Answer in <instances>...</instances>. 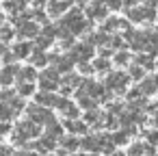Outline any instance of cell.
Returning a JSON list of instances; mask_svg holds the SVG:
<instances>
[{
    "mask_svg": "<svg viewBox=\"0 0 158 156\" xmlns=\"http://www.w3.org/2000/svg\"><path fill=\"white\" fill-rule=\"evenodd\" d=\"M39 126H41V124H37V121H33V119L18 121L15 128H13V134H11L13 145H24V147H28L26 143H28L31 139L41 137V128H39Z\"/></svg>",
    "mask_w": 158,
    "mask_h": 156,
    "instance_id": "cell-1",
    "label": "cell"
},
{
    "mask_svg": "<svg viewBox=\"0 0 158 156\" xmlns=\"http://www.w3.org/2000/svg\"><path fill=\"white\" fill-rule=\"evenodd\" d=\"M91 22H93V20H85V15H82V11H80V9H72V11H67V13H65V18H63L59 24L67 26L74 35H85V33H89Z\"/></svg>",
    "mask_w": 158,
    "mask_h": 156,
    "instance_id": "cell-2",
    "label": "cell"
},
{
    "mask_svg": "<svg viewBox=\"0 0 158 156\" xmlns=\"http://www.w3.org/2000/svg\"><path fill=\"white\" fill-rule=\"evenodd\" d=\"M130 80L132 78L126 72H108L106 78H104V85H106V89L110 93H117L119 95V93H126V87H128Z\"/></svg>",
    "mask_w": 158,
    "mask_h": 156,
    "instance_id": "cell-3",
    "label": "cell"
},
{
    "mask_svg": "<svg viewBox=\"0 0 158 156\" xmlns=\"http://www.w3.org/2000/svg\"><path fill=\"white\" fill-rule=\"evenodd\" d=\"M126 15L130 22H154L156 20V7L154 5H143V7H128L126 9Z\"/></svg>",
    "mask_w": 158,
    "mask_h": 156,
    "instance_id": "cell-4",
    "label": "cell"
},
{
    "mask_svg": "<svg viewBox=\"0 0 158 156\" xmlns=\"http://www.w3.org/2000/svg\"><path fill=\"white\" fill-rule=\"evenodd\" d=\"M26 117L28 119H33V121H37V124H50L52 119H54V115H52V111L48 108V106H44V104H39V102H35V104H28L26 106Z\"/></svg>",
    "mask_w": 158,
    "mask_h": 156,
    "instance_id": "cell-5",
    "label": "cell"
},
{
    "mask_svg": "<svg viewBox=\"0 0 158 156\" xmlns=\"http://www.w3.org/2000/svg\"><path fill=\"white\" fill-rule=\"evenodd\" d=\"M37 80H39V87H41L44 91H56V89L61 87V72H59L56 67L44 70Z\"/></svg>",
    "mask_w": 158,
    "mask_h": 156,
    "instance_id": "cell-6",
    "label": "cell"
},
{
    "mask_svg": "<svg viewBox=\"0 0 158 156\" xmlns=\"http://www.w3.org/2000/svg\"><path fill=\"white\" fill-rule=\"evenodd\" d=\"M93 44H89V41H82V44H74L72 48H69V54H72V59L76 61V63H85V61H91L93 59Z\"/></svg>",
    "mask_w": 158,
    "mask_h": 156,
    "instance_id": "cell-7",
    "label": "cell"
},
{
    "mask_svg": "<svg viewBox=\"0 0 158 156\" xmlns=\"http://www.w3.org/2000/svg\"><path fill=\"white\" fill-rule=\"evenodd\" d=\"M85 11H87V18L93 22H104L108 18V7H106L104 0H91Z\"/></svg>",
    "mask_w": 158,
    "mask_h": 156,
    "instance_id": "cell-8",
    "label": "cell"
},
{
    "mask_svg": "<svg viewBox=\"0 0 158 156\" xmlns=\"http://www.w3.org/2000/svg\"><path fill=\"white\" fill-rule=\"evenodd\" d=\"M15 33H18L20 39H35L41 31H39L35 20H22V22L15 24Z\"/></svg>",
    "mask_w": 158,
    "mask_h": 156,
    "instance_id": "cell-9",
    "label": "cell"
},
{
    "mask_svg": "<svg viewBox=\"0 0 158 156\" xmlns=\"http://www.w3.org/2000/svg\"><path fill=\"white\" fill-rule=\"evenodd\" d=\"M50 63L61 74H69L74 70V65H76V61L72 59V54H50Z\"/></svg>",
    "mask_w": 158,
    "mask_h": 156,
    "instance_id": "cell-10",
    "label": "cell"
},
{
    "mask_svg": "<svg viewBox=\"0 0 158 156\" xmlns=\"http://www.w3.org/2000/svg\"><path fill=\"white\" fill-rule=\"evenodd\" d=\"M56 141H59L56 137H52V134H48V132H46L44 137H37V139H35V143H33V145H28V147L37 150L39 154H50V152L56 147Z\"/></svg>",
    "mask_w": 158,
    "mask_h": 156,
    "instance_id": "cell-11",
    "label": "cell"
},
{
    "mask_svg": "<svg viewBox=\"0 0 158 156\" xmlns=\"http://www.w3.org/2000/svg\"><path fill=\"white\" fill-rule=\"evenodd\" d=\"M72 2H74V0H50V2L46 5V11H48L50 18H61L63 13L69 11Z\"/></svg>",
    "mask_w": 158,
    "mask_h": 156,
    "instance_id": "cell-12",
    "label": "cell"
},
{
    "mask_svg": "<svg viewBox=\"0 0 158 156\" xmlns=\"http://www.w3.org/2000/svg\"><path fill=\"white\" fill-rule=\"evenodd\" d=\"M20 70H22V67H18V65H13V63H7L5 67H0V87H9V85L18 78Z\"/></svg>",
    "mask_w": 158,
    "mask_h": 156,
    "instance_id": "cell-13",
    "label": "cell"
},
{
    "mask_svg": "<svg viewBox=\"0 0 158 156\" xmlns=\"http://www.w3.org/2000/svg\"><path fill=\"white\" fill-rule=\"evenodd\" d=\"M63 126H65V130L69 134H87L89 132V124L85 119H80V117L78 119H65Z\"/></svg>",
    "mask_w": 158,
    "mask_h": 156,
    "instance_id": "cell-14",
    "label": "cell"
},
{
    "mask_svg": "<svg viewBox=\"0 0 158 156\" xmlns=\"http://www.w3.org/2000/svg\"><path fill=\"white\" fill-rule=\"evenodd\" d=\"M80 147L85 152H102V134H85Z\"/></svg>",
    "mask_w": 158,
    "mask_h": 156,
    "instance_id": "cell-15",
    "label": "cell"
},
{
    "mask_svg": "<svg viewBox=\"0 0 158 156\" xmlns=\"http://www.w3.org/2000/svg\"><path fill=\"white\" fill-rule=\"evenodd\" d=\"M102 28L106 31V33H115V31H128L130 28V24L126 22V20H119V18H106L104 20V24H102Z\"/></svg>",
    "mask_w": 158,
    "mask_h": 156,
    "instance_id": "cell-16",
    "label": "cell"
},
{
    "mask_svg": "<svg viewBox=\"0 0 158 156\" xmlns=\"http://www.w3.org/2000/svg\"><path fill=\"white\" fill-rule=\"evenodd\" d=\"M35 100L39 102V104H44V106H48V108H56V102H59V95L54 93V91H39V93H35Z\"/></svg>",
    "mask_w": 158,
    "mask_h": 156,
    "instance_id": "cell-17",
    "label": "cell"
},
{
    "mask_svg": "<svg viewBox=\"0 0 158 156\" xmlns=\"http://www.w3.org/2000/svg\"><path fill=\"white\" fill-rule=\"evenodd\" d=\"M85 121L89 124V126H102V124H106V113H102V111H98V108H91V111H85Z\"/></svg>",
    "mask_w": 158,
    "mask_h": 156,
    "instance_id": "cell-18",
    "label": "cell"
},
{
    "mask_svg": "<svg viewBox=\"0 0 158 156\" xmlns=\"http://www.w3.org/2000/svg\"><path fill=\"white\" fill-rule=\"evenodd\" d=\"M28 61H31V65H35V67H46V65L50 63V54H46V50H41V48H35L33 54L28 57Z\"/></svg>",
    "mask_w": 158,
    "mask_h": 156,
    "instance_id": "cell-19",
    "label": "cell"
},
{
    "mask_svg": "<svg viewBox=\"0 0 158 156\" xmlns=\"http://www.w3.org/2000/svg\"><path fill=\"white\" fill-rule=\"evenodd\" d=\"M33 50H35V46H33L31 41H18V44L13 46L15 59H28V57L33 54Z\"/></svg>",
    "mask_w": 158,
    "mask_h": 156,
    "instance_id": "cell-20",
    "label": "cell"
},
{
    "mask_svg": "<svg viewBox=\"0 0 158 156\" xmlns=\"http://www.w3.org/2000/svg\"><path fill=\"white\" fill-rule=\"evenodd\" d=\"M139 87H141V91H143L145 95L158 93V80H156V76H145V78L139 82Z\"/></svg>",
    "mask_w": 158,
    "mask_h": 156,
    "instance_id": "cell-21",
    "label": "cell"
},
{
    "mask_svg": "<svg viewBox=\"0 0 158 156\" xmlns=\"http://www.w3.org/2000/svg\"><path fill=\"white\" fill-rule=\"evenodd\" d=\"M18 113H20V111H18L13 104L0 100V119H2V121H11V119H15V117H18Z\"/></svg>",
    "mask_w": 158,
    "mask_h": 156,
    "instance_id": "cell-22",
    "label": "cell"
},
{
    "mask_svg": "<svg viewBox=\"0 0 158 156\" xmlns=\"http://www.w3.org/2000/svg\"><path fill=\"white\" fill-rule=\"evenodd\" d=\"M39 78V74L35 72V65H28V67H22L20 74H18V82H35Z\"/></svg>",
    "mask_w": 158,
    "mask_h": 156,
    "instance_id": "cell-23",
    "label": "cell"
},
{
    "mask_svg": "<svg viewBox=\"0 0 158 156\" xmlns=\"http://www.w3.org/2000/svg\"><path fill=\"white\" fill-rule=\"evenodd\" d=\"M136 63L143 65L145 70H154V67H156V54H152V52H141V54L136 57Z\"/></svg>",
    "mask_w": 158,
    "mask_h": 156,
    "instance_id": "cell-24",
    "label": "cell"
},
{
    "mask_svg": "<svg viewBox=\"0 0 158 156\" xmlns=\"http://www.w3.org/2000/svg\"><path fill=\"white\" fill-rule=\"evenodd\" d=\"M128 74H130V78H132V80L141 82V80L145 78V67H143V65H139V63L134 61V63H130V65H128Z\"/></svg>",
    "mask_w": 158,
    "mask_h": 156,
    "instance_id": "cell-25",
    "label": "cell"
},
{
    "mask_svg": "<svg viewBox=\"0 0 158 156\" xmlns=\"http://www.w3.org/2000/svg\"><path fill=\"white\" fill-rule=\"evenodd\" d=\"M78 98V106L85 108V111H91V108H98V100L89 93H82V95H76Z\"/></svg>",
    "mask_w": 158,
    "mask_h": 156,
    "instance_id": "cell-26",
    "label": "cell"
},
{
    "mask_svg": "<svg viewBox=\"0 0 158 156\" xmlns=\"http://www.w3.org/2000/svg\"><path fill=\"white\" fill-rule=\"evenodd\" d=\"M61 145L67 150V152H72V154H76V150L80 147V141L76 139V134H69V137H61Z\"/></svg>",
    "mask_w": 158,
    "mask_h": 156,
    "instance_id": "cell-27",
    "label": "cell"
},
{
    "mask_svg": "<svg viewBox=\"0 0 158 156\" xmlns=\"http://www.w3.org/2000/svg\"><path fill=\"white\" fill-rule=\"evenodd\" d=\"M61 113H63L65 119H78V117H80V106H76L74 102H67Z\"/></svg>",
    "mask_w": 158,
    "mask_h": 156,
    "instance_id": "cell-28",
    "label": "cell"
},
{
    "mask_svg": "<svg viewBox=\"0 0 158 156\" xmlns=\"http://www.w3.org/2000/svg\"><path fill=\"white\" fill-rule=\"evenodd\" d=\"M63 128H65V126H63V124H59L56 119H52L50 124H46V132H48V134H52V137H56L59 141H61V137H63Z\"/></svg>",
    "mask_w": 158,
    "mask_h": 156,
    "instance_id": "cell-29",
    "label": "cell"
},
{
    "mask_svg": "<svg viewBox=\"0 0 158 156\" xmlns=\"http://www.w3.org/2000/svg\"><path fill=\"white\" fill-rule=\"evenodd\" d=\"M52 41H54V37H50V35H46V33H39V35L35 37V48L46 50V48L52 46Z\"/></svg>",
    "mask_w": 158,
    "mask_h": 156,
    "instance_id": "cell-30",
    "label": "cell"
},
{
    "mask_svg": "<svg viewBox=\"0 0 158 156\" xmlns=\"http://www.w3.org/2000/svg\"><path fill=\"white\" fill-rule=\"evenodd\" d=\"M113 61H115L119 67H126V65H130V63H132V57H130V52H126V50H119V52H115Z\"/></svg>",
    "mask_w": 158,
    "mask_h": 156,
    "instance_id": "cell-31",
    "label": "cell"
},
{
    "mask_svg": "<svg viewBox=\"0 0 158 156\" xmlns=\"http://www.w3.org/2000/svg\"><path fill=\"white\" fill-rule=\"evenodd\" d=\"M93 67H95V72L108 74V72H110V61H108L106 57H98V59H93Z\"/></svg>",
    "mask_w": 158,
    "mask_h": 156,
    "instance_id": "cell-32",
    "label": "cell"
},
{
    "mask_svg": "<svg viewBox=\"0 0 158 156\" xmlns=\"http://www.w3.org/2000/svg\"><path fill=\"white\" fill-rule=\"evenodd\" d=\"M143 154H147V143H130L128 156H143Z\"/></svg>",
    "mask_w": 158,
    "mask_h": 156,
    "instance_id": "cell-33",
    "label": "cell"
},
{
    "mask_svg": "<svg viewBox=\"0 0 158 156\" xmlns=\"http://www.w3.org/2000/svg\"><path fill=\"white\" fill-rule=\"evenodd\" d=\"M80 82H82V78L80 76H76V74H67V76H63L61 78V85H65V87H80Z\"/></svg>",
    "mask_w": 158,
    "mask_h": 156,
    "instance_id": "cell-34",
    "label": "cell"
},
{
    "mask_svg": "<svg viewBox=\"0 0 158 156\" xmlns=\"http://www.w3.org/2000/svg\"><path fill=\"white\" fill-rule=\"evenodd\" d=\"M18 93L22 98H28V95L35 93V85L33 82H18Z\"/></svg>",
    "mask_w": 158,
    "mask_h": 156,
    "instance_id": "cell-35",
    "label": "cell"
},
{
    "mask_svg": "<svg viewBox=\"0 0 158 156\" xmlns=\"http://www.w3.org/2000/svg\"><path fill=\"white\" fill-rule=\"evenodd\" d=\"M15 35H18V33H15V28H11V26H5V24L0 26V41H5V44H7V41H11Z\"/></svg>",
    "mask_w": 158,
    "mask_h": 156,
    "instance_id": "cell-36",
    "label": "cell"
},
{
    "mask_svg": "<svg viewBox=\"0 0 158 156\" xmlns=\"http://www.w3.org/2000/svg\"><path fill=\"white\" fill-rule=\"evenodd\" d=\"M126 46H128V39H126V37L113 35V39H110V48H113V50H123Z\"/></svg>",
    "mask_w": 158,
    "mask_h": 156,
    "instance_id": "cell-37",
    "label": "cell"
},
{
    "mask_svg": "<svg viewBox=\"0 0 158 156\" xmlns=\"http://www.w3.org/2000/svg\"><path fill=\"white\" fill-rule=\"evenodd\" d=\"M128 139H130V132L123 128V130H119V132H113V141L117 143V145H123V143H128Z\"/></svg>",
    "mask_w": 158,
    "mask_h": 156,
    "instance_id": "cell-38",
    "label": "cell"
},
{
    "mask_svg": "<svg viewBox=\"0 0 158 156\" xmlns=\"http://www.w3.org/2000/svg\"><path fill=\"white\" fill-rule=\"evenodd\" d=\"M9 134H13L11 121H0V139H5V137H9Z\"/></svg>",
    "mask_w": 158,
    "mask_h": 156,
    "instance_id": "cell-39",
    "label": "cell"
},
{
    "mask_svg": "<svg viewBox=\"0 0 158 156\" xmlns=\"http://www.w3.org/2000/svg\"><path fill=\"white\" fill-rule=\"evenodd\" d=\"M143 134H145L147 143H152V145L158 143V128H156V130H143Z\"/></svg>",
    "mask_w": 158,
    "mask_h": 156,
    "instance_id": "cell-40",
    "label": "cell"
},
{
    "mask_svg": "<svg viewBox=\"0 0 158 156\" xmlns=\"http://www.w3.org/2000/svg\"><path fill=\"white\" fill-rule=\"evenodd\" d=\"M46 18H50L48 11H41V9H35V11H33V20H35V22H44V24H46Z\"/></svg>",
    "mask_w": 158,
    "mask_h": 156,
    "instance_id": "cell-41",
    "label": "cell"
},
{
    "mask_svg": "<svg viewBox=\"0 0 158 156\" xmlns=\"http://www.w3.org/2000/svg\"><path fill=\"white\" fill-rule=\"evenodd\" d=\"M78 70H80V74H87V76H91V74L95 72V67H93V65H89V61L78 63Z\"/></svg>",
    "mask_w": 158,
    "mask_h": 156,
    "instance_id": "cell-42",
    "label": "cell"
},
{
    "mask_svg": "<svg viewBox=\"0 0 158 156\" xmlns=\"http://www.w3.org/2000/svg\"><path fill=\"white\" fill-rule=\"evenodd\" d=\"M143 95H145V93L141 91V87H134V89L128 91V100H130V102H134V100H139V98H143Z\"/></svg>",
    "mask_w": 158,
    "mask_h": 156,
    "instance_id": "cell-43",
    "label": "cell"
},
{
    "mask_svg": "<svg viewBox=\"0 0 158 156\" xmlns=\"http://www.w3.org/2000/svg\"><path fill=\"white\" fill-rule=\"evenodd\" d=\"M104 2H106V7L113 9V11H119V9L123 7V0H104Z\"/></svg>",
    "mask_w": 158,
    "mask_h": 156,
    "instance_id": "cell-44",
    "label": "cell"
},
{
    "mask_svg": "<svg viewBox=\"0 0 158 156\" xmlns=\"http://www.w3.org/2000/svg\"><path fill=\"white\" fill-rule=\"evenodd\" d=\"M7 52H9V48H7V44H5V41H0V57H5Z\"/></svg>",
    "mask_w": 158,
    "mask_h": 156,
    "instance_id": "cell-45",
    "label": "cell"
},
{
    "mask_svg": "<svg viewBox=\"0 0 158 156\" xmlns=\"http://www.w3.org/2000/svg\"><path fill=\"white\" fill-rule=\"evenodd\" d=\"M48 2H50V0H33L35 7H44V5H48Z\"/></svg>",
    "mask_w": 158,
    "mask_h": 156,
    "instance_id": "cell-46",
    "label": "cell"
},
{
    "mask_svg": "<svg viewBox=\"0 0 158 156\" xmlns=\"http://www.w3.org/2000/svg\"><path fill=\"white\" fill-rule=\"evenodd\" d=\"M136 2H141V0H126V2H123V5H126V9H128V7H134Z\"/></svg>",
    "mask_w": 158,
    "mask_h": 156,
    "instance_id": "cell-47",
    "label": "cell"
},
{
    "mask_svg": "<svg viewBox=\"0 0 158 156\" xmlns=\"http://www.w3.org/2000/svg\"><path fill=\"white\" fill-rule=\"evenodd\" d=\"M108 156H128V152H117V150H115V152L108 154Z\"/></svg>",
    "mask_w": 158,
    "mask_h": 156,
    "instance_id": "cell-48",
    "label": "cell"
},
{
    "mask_svg": "<svg viewBox=\"0 0 158 156\" xmlns=\"http://www.w3.org/2000/svg\"><path fill=\"white\" fill-rule=\"evenodd\" d=\"M5 24V13H0V26Z\"/></svg>",
    "mask_w": 158,
    "mask_h": 156,
    "instance_id": "cell-49",
    "label": "cell"
},
{
    "mask_svg": "<svg viewBox=\"0 0 158 156\" xmlns=\"http://www.w3.org/2000/svg\"><path fill=\"white\" fill-rule=\"evenodd\" d=\"M147 5H154V7H156V5H158V0H147Z\"/></svg>",
    "mask_w": 158,
    "mask_h": 156,
    "instance_id": "cell-50",
    "label": "cell"
},
{
    "mask_svg": "<svg viewBox=\"0 0 158 156\" xmlns=\"http://www.w3.org/2000/svg\"><path fill=\"white\" fill-rule=\"evenodd\" d=\"M74 156H87V154H74Z\"/></svg>",
    "mask_w": 158,
    "mask_h": 156,
    "instance_id": "cell-51",
    "label": "cell"
},
{
    "mask_svg": "<svg viewBox=\"0 0 158 156\" xmlns=\"http://www.w3.org/2000/svg\"><path fill=\"white\" fill-rule=\"evenodd\" d=\"M156 80H158V74H156Z\"/></svg>",
    "mask_w": 158,
    "mask_h": 156,
    "instance_id": "cell-52",
    "label": "cell"
},
{
    "mask_svg": "<svg viewBox=\"0 0 158 156\" xmlns=\"http://www.w3.org/2000/svg\"><path fill=\"white\" fill-rule=\"evenodd\" d=\"M156 31H158V26H156Z\"/></svg>",
    "mask_w": 158,
    "mask_h": 156,
    "instance_id": "cell-53",
    "label": "cell"
},
{
    "mask_svg": "<svg viewBox=\"0 0 158 156\" xmlns=\"http://www.w3.org/2000/svg\"><path fill=\"white\" fill-rule=\"evenodd\" d=\"M154 156H158V154H154Z\"/></svg>",
    "mask_w": 158,
    "mask_h": 156,
    "instance_id": "cell-54",
    "label": "cell"
},
{
    "mask_svg": "<svg viewBox=\"0 0 158 156\" xmlns=\"http://www.w3.org/2000/svg\"><path fill=\"white\" fill-rule=\"evenodd\" d=\"M0 59H2V57H0Z\"/></svg>",
    "mask_w": 158,
    "mask_h": 156,
    "instance_id": "cell-55",
    "label": "cell"
},
{
    "mask_svg": "<svg viewBox=\"0 0 158 156\" xmlns=\"http://www.w3.org/2000/svg\"><path fill=\"white\" fill-rule=\"evenodd\" d=\"M59 156H61V154H59Z\"/></svg>",
    "mask_w": 158,
    "mask_h": 156,
    "instance_id": "cell-56",
    "label": "cell"
}]
</instances>
